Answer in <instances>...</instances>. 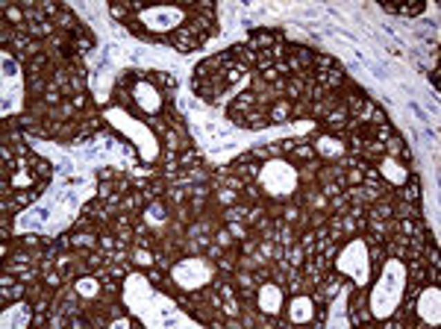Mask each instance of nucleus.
Returning a JSON list of instances; mask_svg holds the SVG:
<instances>
[{"mask_svg": "<svg viewBox=\"0 0 441 329\" xmlns=\"http://www.w3.org/2000/svg\"><path fill=\"white\" fill-rule=\"evenodd\" d=\"M379 282L382 285L374 288V297H370V312H374V317H386L397 309V300L403 291V267L397 262H388V279L382 276Z\"/></svg>", "mask_w": 441, "mask_h": 329, "instance_id": "obj_1", "label": "nucleus"}, {"mask_svg": "<svg viewBox=\"0 0 441 329\" xmlns=\"http://www.w3.org/2000/svg\"><path fill=\"white\" fill-rule=\"evenodd\" d=\"M259 180L271 197H288L297 185V173L292 164H285V162H268L259 171Z\"/></svg>", "mask_w": 441, "mask_h": 329, "instance_id": "obj_2", "label": "nucleus"}, {"mask_svg": "<svg viewBox=\"0 0 441 329\" xmlns=\"http://www.w3.org/2000/svg\"><path fill=\"white\" fill-rule=\"evenodd\" d=\"M339 270H341V274H350V276L359 282V285H368V279H370V262H368V247H365L362 238H353V241L341 250Z\"/></svg>", "mask_w": 441, "mask_h": 329, "instance_id": "obj_3", "label": "nucleus"}, {"mask_svg": "<svg viewBox=\"0 0 441 329\" xmlns=\"http://www.w3.org/2000/svg\"><path fill=\"white\" fill-rule=\"evenodd\" d=\"M173 279L182 288H200L203 282H209V267L203 258H182L180 265H173Z\"/></svg>", "mask_w": 441, "mask_h": 329, "instance_id": "obj_4", "label": "nucleus"}, {"mask_svg": "<svg viewBox=\"0 0 441 329\" xmlns=\"http://www.w3.org/2000/svg\"><path fill=\"white\" fill-rule=\"evenodd\" d=\"M133 100L142 106V112H150V115H156L162 109V94L150 86V82H135V88H133Z\"/></svg>", "mask_w": 441, "mask_h": 329, "instance_id": "obj_5", "label": "nucleus"}, {"mask_svg": "<svg viewBox=\"0 0 441 329\" xmlns=\"http://www.w3.org/2000/svg\"><path fill=\"white\" fill-rule=\"evenodd\" d=\"M259 309L265 314H276L283 309V291L276 285H262L259 288Z\"/></svg>", "mask_w": 441, "mask_h": 329, "instance_id": "obj_6", "label": "nucleus"}, {"mask_svg": "<svg viewBox=\"0 0 441 329\" xmlns=\"http://www.w3.org/2000/svg\"><path fill=\"white\" fill-rule=\"evenodd\" d=\"M438 288H429V291H424V297H421V306H417V312H421V321H426V323H438Z\"/></svg>", "mask_w": 441, "mask_h": 329, "instance_id": "obj_7", "label": "nucleus"}, {"mask_svg": "<svg viewBox=\"0 0 441 329\" xmlns=\"http://www.w3.org/2000/svg\"><path fill=\"white\" fill-rule=\"evenodd\" d=\"M288 317H292V323H306L315 317V303L309 297H294L292 306H288Z\"/></svg>", "mask_w": 441, "mask_h": 329, "instance_id": "obj_8", "label": "nucleus"}, {"mask_svg": "<svg viewBox=\"0 0 441 329\" xmlns=\"http://www.w3.org/2000/svg\"><path fill=\"white\" fill-rule=\"evenodd\" d=\"M315 147L323 153V156H335V153H341V141H339V138H332V135H327V138L315 141Z\"/></svg>", "mask_w": 441, "mask_h": 329, "instance_id": "obj_9", "label": "nucleus"}, {"mask_svg": "<svg viewBox=\"0 0 441 329\" xmlns=\"http://www.w3.org/2000/svg\"><path fill=\"white\" fill-rule=\"evenodd\" d=\"M382 173H386L394 185H400V182L406 180V171H403V168H394V159H386V162H382Z\"/></svg>", "mask_w": 441, "mask_h": 329, "instance_id": "obj_10", "label": "nucleus"}, {"mask_svg": "<svg viewBox=\"0 0 441 329\" xmlns=\"http://www.w3.org/2000/svg\"><path fill=\"white\" fill-rule=\"evenodd\" d=\"M77 291L83 294V297H95V294L100 291V285H97L95 279H88V276H86V279H79V282H77Z\"/></svg>", "mask_w": 441, "mask_h": 329, "instance_id": "obj_11", "label": "nucleus"}, {"mask_svg": "<svg viewBox=\"0 0 441 329\" xmlns=\"http://www.w3.org/2000/svg\"><path fill=\"white\" fill-rule=\"evenodd\" d=\"M386 12H394V15H421L424 6H382Z\"/></svg>", "mask_w": 441, "mask_h": 329, "instance_id": "obj_12", "label": "nucleus"}]
</instances>
